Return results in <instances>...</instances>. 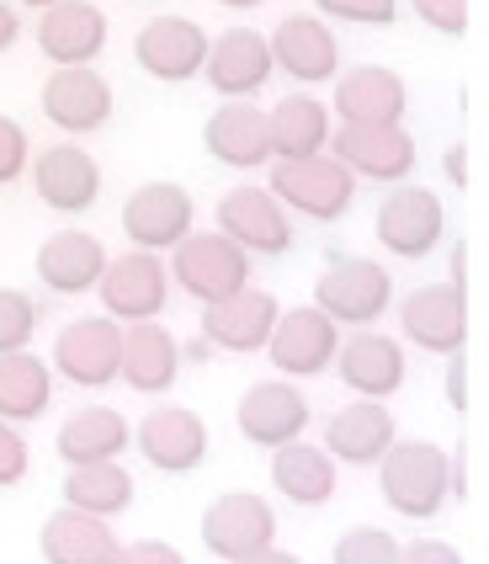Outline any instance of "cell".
Here are the masks:
<instances>
[{"label": "cell", "mask_w": 489, "mask_h": 564, "mask_svg": "<svg viewBox=\"0 0 489 564\" xmlns=\"http://www.w3.org/2000/svg\"><path fill=\"white\" fill-rule=\"evenodd\" d=\"M378 496L404 522H431L453 496H463V469L431 437H394V447L378 458Z\"/></svg>", "instance_id": "1"}, {"label": "cell", "mask_w": 489, "mask_h": 564, "mask_svg": "<svg viewBox=\"0 0 489 564\" xmlns=\"http://www.w3.org/2000/svg\"><path fill=\"white\" fill-rule=\"evenodd\" d=\"M267 192L304 224H340L357 203V176L330 155L308 160H272L267 165Z\"/></svg>", "instance_id": "2"}, {"label": "cell", "mask_w": 489, "mask_h": 564, "mask_svg": "<svg viewBox=\"0 0 489 564\" xmlns=\"http://www.w3.org/2000/svg\"><path fill=\"white\" fill-rule=\"evenodd\" d=\"M372 235L378 246L399 261H426V256L442 251L447 240V203L431 187H415V182H399V187L383 192L378 214H372Z\"/></svg>", "instance_id": "3"}, {"label": "cell", "mask_w": 489, "mask_h": 564, "mask_svg": "<svg viewBox=\"0 0 489 564\" xmlns=\"http://www.w3.org/2000/svg\"><path fill=\"white\" fill-rule=\"evenodd\" d=\"M394 304V278L372 256H336L314 282V310L330 314L336 325H378Z\"/></svg>", "instance_id": "4"}, {"label": "cell", "mask_w": 489, "mask_h": 564, "mask_svg": "<svg viewBox=\"0 0 489 564\" xmlns=\"http://www.w3.org/2000/svg\"><path fill=\"white\" fill-rule=\"evenodd\" d=\"M165 272H171V282L182 288L186 299L218 304V299L250 288V256H244L235 240H224L218 229H192L182 246L171 251Z\"/></svg>", "instance_id": "5"}, {"label": "cell", "mask_w": 489, "mask_h": 564, "mask_svg": "<svg viewBox=\"0 0 489 564\" xmlns=\"http://www.w3.org/2000/svg\"><path fill=\"white\" fill-rule=\"evenodd\" d=\"M118 224L133 240V251L165 256L197 229V203H192V192L182 182H144V187H133L122 197Z\"/></svg>", "instance_id": "6"}, {"label": "cell", "mask_w": 489, "mask_h": 564, "mask_svg": "<svg viewBox=\"0 0 489 564\" xmlns=\"http://www.w3.org/2000/svg\"><path fill=\"white\" fill-rule=\"evenodd\" d=\"M325 155L340 160L357 182H378V187H399L415 176V139L404 123H378V128H351L336 123Z\"/></svg>", "instance_id": "7"}, {"label": "cell", "mask_w": 489, "mask_h": 564, "mask_svg": "<svg viewBox=\"0 0 489 564\" xmlns=\"http://www.w3.org/2000/svg\"><path fill=\"white\" fill-rule=\"evenodd\" d=\"M218 235L235 240L250 261H276L293 251V214L267 192V182H240L218 197Z\"/></svg>", "instance_id": "8"}, {"label": "cell", "mask_w": 489, "mask_h": 564, "mask_svg": "<svg viewBox=\"0 0 489 564\" xmlns=\"http://www.w3.org/2000/svg\"><path fill=\"white\" fill-rule=\"evenodd\" d=\"M197 538L214 560L235 564L244 554H261L276 543V511L267 496L256 490H229V496H214L203 522H197Z\"/></svg>", "instance_id": "9"}, {"label": "cell", "mask_w": 489, "mask_h": 564, "mask_svg": "<svg viewBox=\"0 0 489 564\" xmlns=\"http://www.w3.org/2000/svg\"><path fill=\"white\" fill-rule=\"evenodd\" d=\"M101 293V314L118 319V325H139V319H160L171 304V272H165V256L154 251H128V256H107V272L96 282Z\"/></svg>", "instance_id": "10"}, {"label": "cell", "mask_w": 489, "mask_h": 564, "mask_svg": "<svg viewBox=\"0 0 489 564\" xmlns=\"http://www.w3.org/2000/svg\"><path fill=\"white\" fill-rule=\"evenodd\" d=\"M399 330L404 341L431 357H458L468 346V293L463 282H426L399 299Z\"/></svg>", "instance_id": "11"}, {"label": "cell", "mask_w": 489, "mask_h": 564, "mask_svg": "<svg viewBox=\"0 0 489 564\" xmlns=\"http://www.w3.org/2000/svg\"><path fill=\"white\" fill-rule=\"evenodd\" d=\"M28 171H32V192L43 197V208H54L64 219L91 214L96 197H101V165H96V155L86 144H75V139L48 144V150H32Z\"/></svg>", "instance_id": "12"}, {"label": "cell", "mask_w": 489, "mask_h": 564, "mask_svg": "<svg viewBox=\"0 0 489 564\" xmlns=\"http://www.w3.org/2000/svg\"><path fill=\"white\" fill-rule=\"evenodd\" d=\"M308 421H314V405L304 400V389L293 378H261V383L244 389L240 405H235L240 437L250 447H261V453H272L282 442H298L308 432Z\"/></svg>", "instance_id": "13"}, {"label": "cell", "mask_w": 489, "mask_h": 564, "mask_svg": "<svg viewBox=\"0 0 489 564\" xmlns=\"http://www.w3.org/2000/svg\"><path fill=\"white\" fill-rule=\"evenodd\" d=\"M122 325L107 314H80L54 336V373L75 389H107L118 383Z\"/></svg>", "instance_id": "14"}, {"label": "cell", "mask_w": 489, "mask_h": 564, "mask_svg": "<svg viewBox=\"0 0 489 564\" xmlns=\"http://www.w3.org/2000/svg\"><path fill=\"white\" fill-rule=\"evenodd\" d=\"M336 346H340V325L330 314H319L314 304H293V310L276 314L267 357H272L276 378H293V383H298V378L330 373Z\"/></svg>", "instance_id": "15"}, {"label": "cell", "mask_w": 489, "mask_h": 564, "mask_svg": "<svg viewBox=\"0 0 489 564\" xmlns=\"http://www.w3.org/2000/svg\"><path fill=\"white\" fill-rule=\"evenodd\" d=\"M133 447L160 474H197L208 458V421L186 405H154L139 415Z\"/></svg>", "instance_id": "16"}, {"label": "cell", "mask_w": 489, "mask_h": 564, "mask_svg": "<svg viewBox=\"0 0 489 564\" xmlns=\"http://www.w3.org/2000/svg\"><path fill=\"white\" fill-rule=\"evenodd\" d=\"M133 59L160 86H186V80L203 75L208 32H203V22H192V17H150L139 28V37H133Z\"/></svg>", "instance_id": "17"}, {"label": "cell", "mask_w": 489, "mask_h": 564, "mask_svg": "<svg viewBox=\"0 0 489 564\" xmlns=\"http://www.w3.org/2000/svg\"><path fill=\"white\" fill-rule=\"evenodd\" d=\"M267 48H272V69L276 75H293L298 86H330L340 75V43L330 22L325 17H314V11H293V17H282L267 37Z\"/></svg>", "instance_id": "18"}, {"label": "cell", "mask_w": 489, "mask_h": 564, "mask_svg": "<svg viewBox=\"0 0 489 564\" xmlns=\"http://www.w3.org/2000/svg\"><path fill=\"white\" fill-rule=\"evenodd\" d=\"M330 368L357 400H389L410 378V357H404V341L383 336V330H351V336H340Z\"/></svg>", "instance_id": "19"}, {"label": "cell", "mask_w": 489, "mask_h": 564, "mask_svg": "<svg viewBox=\"0 0 489 564\" xmlns=\"http://www.w3.org/2000/svg\"><path fill=\"white\" fill-rule=\"evenodd\" d=\"M107 11L96 6V0H59V6H48V11H37V48H43V59L54 64V69H75V64H96L101 59V48H107Z\"/></svg>", "instance_id": "20"}, {"label": "cell", "mask_w": 489, "mask_h": 564, "mask_svg": "<svg viewBox=\"0 0 489 564\" xmlns=\"http://www.w3.org/2000/svg\"><path fill=\"white\" fill-rule=\"evenodd\" d=\"M330 118L351 128H378V123H404L410 112V86L404 75L383 69V64H357L330 80Z\"/></svg>", "instance_id": "21"}, {"label": "cell", "mask_w": 489, "mask_h": 564, "mask_svg": "<svg viewBox=\"0 0 489 564\" xmlns=\"http://www.w3.org/2000/svg\"><path fill=\"white\" fill-rule=\"evenodd\" d=\"M112 107H118V96H112V80L91 69V64H75V69H54L48 75V86H43V118L54 128H64L69 139H80V133H96V128H107L112 118Z\"/></svg>", "instance_id": "22"}, {"label": "cell", "mask_w": 489, "mask_h": 564, "mask_svg": "<svg viewBox=\"0 0 489 564\" xmlns=\"http://www.w3.org/2000/svg\"><path fill=\"white\" fill-rule=\"evenodd\" d=\"M272 48L256 28H229L208 37V59H203V80L214 86V96L224 101H250L272 80Z\"/></svg>", "instance_id": "23"}, {"label": "cell", "mask_w": 489, "mask_h": 564, "mask_svg": "<svg viewBox=\"0 0 489 564\" xmlns=\"http://www.w3.org/2000/svg\"><path fill=\"white\" fill-rule=\"evenodd\" d=\"M276 314H282L276 293L240 288V293H229L218 304H203V341L218 346V351H235V357H250V351H261L272 341Z\"/></svg>", "instance_id": "24"}, {"label": "cell", "mask_w": 489, "mask_h": 564, "mask_svg": "<svg viewBox=\"0 0 489 564\" xmlns=\"http://www.w3.org/2000/svg\"><path fill=\"white\" fill-rule=\"evenodd\" d=\"M399 426H394V410L383 400H351L340 405L330 421H325V453L336 464H351V469H378V458L394 447Z\"/></svg>", "instance_id": "25"}, {"label": "cell", "mask_w": 489, "mask_h": 564, "mask_svg": "<svg viewBox=\"0 0 489 564\" xmlns=\"http://www.w3.org/2000/svg\"><path fill=\"white\" fill-rule=\"evenodd\" d=\"M182 378V341L160 325V319H139L122 325V357H118V383H128L133 394L160 400L165 389H176Z\"/></svg>", "instance_id": "26"}, {"label": "cell", "mask_w": 489, "mask_h": 564, "mask_svg": "<svg viewBox=\"0 0 489 564\" xmlns=\"http://www.w3.org/2000/svg\"><path fill=\"white\" fill-rule=\"evenodd\" d=\"M32 267H37V282L48 288V293H59V299H80V293H91L101 272H107V246L96 240L91 229H59V235H48L37 256H32Z\"/></svg>", "instance_id": "27"}, {"label": "cell", "mask_w": 489, "mask_h": 564, "mask_svg": "<svg viewBox=\"0 0 489 564\" xmlns=\"http://www.w3.org/2000/svg\"><path fill=\"white\" fill-rule=\"evenodd\" d=\"M203 150L229 165V171H261L272 165V139H267V112L256 101H218L203 123Z\"/></svg>", "instance_id": "28"}, {"label": "cell", "mask_w": 489, "mask_h": 564, "mask_svg": "<svg viewBox=\"0 0 489 564\" xmlns=\"http://www.w3.org/2000/svg\"><path fill=\"white\" fill-rule=\"evenodd\" d=\"M330 107L319 96L308 91H287L267 112V139H272V160H308V155H325L330 144Z\"/></svg>", "instance_id": "29"}, {"label": "cell", "mask_w": 489, "mask_h": 564, "mask_svg": "<svg viewBox=\"0 0 489 564\" xmlns=\"http://www.w3.org/2000/svg\"><path fill=\"white\" fill-rule=\"evenodd\" d=\"M37 554H43V564H112L118 533H112V522H101V517H86V511H75V506H59V511L43 522V533H37Z\"/></svg>", "instance_id": "30"}, {"label": "cell", "mask_w": 489, "mask_h": 564, "mask_svg": "<svg viewBox=\"0 0 489 564\" xmlns=\"http://www.w3.org/2000/svg\"><path fill=\"white\" fill-rule=\"evenodd\" d=\"M128 442H133L128 415L112 410V405H91V410H75V415L59 426L54 453L64 458V469H75V464H107V458H122Z\"/></svg>", "instance_id": "31"}, {"label": "cell", "mask_w": 489, "mask_h": 564, "mask_svg": "<svg viewBox=\"0 0 489 564\" xmlns=\"http://www.w3.org/2000/svg\"><path fill=\"white\" fill-rule=\"evenodd\" d=\"M272 490L293 506H325L336 496V458L308 437L272 447Z\"/></svg>", "instance_id": "32"}, {"label": "cell", "mask_w": 489, "mask_h": 564, "mask_svg": "<svg viewBox=\"0 0 489 564\" xmlns=\"http://www.w3.org/2000/svg\"><path fill=\"white\" fill-rule=\"evenodd\" d=\"M54 400V368L37 351H6L0 357V421L28 426Z\"/></svg>", "instance_id": "33"}, {"label": "cell", "mask_w": 489, "mask_h": 564, "mask_svg": "<svg viewBox=\"0 0 489 564\" xmlns=\"http://www.w3.org/2000/svg\"><path fill=\"white\" fill-rule=\"evenodd\" d=\"M59 496H64V506L112 522V517H122L133 506V474L122 469L118 458H107V464H75V469L64 474Z\"/></svg>", "instance_id": "34"}, {"label": "cell", "mask_w": 489, "mask_h": 564, "mask_svg": "<svg viewBox=\"0 0 489 564\" xmlns=\"http://www.w3.org/2000/svg\"><path fill=\"white\" fill-rule=\"evenodd\" d=\"M399 560V538L378 522H357L330 543V564H394Z\"/></svg>", "instance_id": "35"}, {"label": "cell", "mask_w": 489, "mask_h": 564, "mask_svg": "<svg viewBox=\"0 0 489 564\" xmlns=\"http://www.w3.org/2000/svg\"><path fill=\"white\" fill-rule=\"evenodd\" d=\"M43 314H37V299L22 293V288H0V357L6 351H28L32 336H37Z\"/></svg>", "instance_id": "36"}, {"label": "cell", "mask_w": 489, "mask_h": 564, "mask_svg": "<svg viewBox=\"0 0 489 564\" xmlns=\"http://www.w3.org/2000/svg\"><path fill=\"white\" fill-rule=\"evenodd\" d=\"M314 17L340 28H394L399 0H314Z\"/></svg>", "instance_id": "37"}, {"label": "cell", "mask_w": 489, "mask_h": 564, "mask_svg": "<svg viewBox=\"0 0 489 564\" xmlns=\"http://www.w3.org/2000/svg\"><path fill=\"white\" fill-rule=\"evenodd\" d=\"M28 160H32L28 128L17 123V118H6V112H0V187L22 182V176H28Z\"/></svg>", "instance_id": "38"}, {"label": "cell", "mask_w": 489, "mask_h": 564, "mask_svg": "<svg viewBox=\"0 0 489 564\" xmlns=\"http://www.w3.org/2000/svg\"><path fill=\"white\" fill-rule=\"evenodd\" d=\"M410 11H415L421 28L442 32V37H463L468 32V0H410Z\"/></svg>", "instance_id": "39"}, {"label": "cell", "mask_w": 489, "mask_h": 564, "mask_svg": "<svg viewBox=\"0 0 489 564\" xmlns=\"http://www.w3.org/2000/svg\"><path fill=\"white\" fill-rule=\"evenodd\" d=\"M32 469V453H28V437H22V426H11V421H0V490H11V485H22Z\"/></svg>", "instance_id": "40"}, {"label": "cell", "mask_w": 489, "mask_h": 564, "mask_svg": "<svg viewBox=\"0 0 489 564\" xmlns=\"http://www.w3.org/2000/svg\"><path fill=\"white\" fill-rule=\"evenodd\" d=\"M112 564H186V554L176 543H160V538H133V543H118Z\"/></svg>", "instance_id": "41"}, {"label": "cell", "mask_w": 489, "mask_h": 564, "mask_svg": "<svg viewBox=\"0 0 489 564\" xmlns=\"http://www.w3.org/2000/svg\"><path fill=\"white\" fill-rule=\"evenodd\" d=\"M394 564H463V554L447 538H415V543H399Z\"/></svg>", "instance_id": "42"}, {"label": "cell", "mask_w": 489, "mask_h": 564, "mask_svg": "<svg viewBox=\"0 0 489 564\" xmlns=\"http://www.w3.org/2000/svg\"><path fill=\"white\" fill-rule=\"evenodd\" d=\"M17 37H22V17H17V6H11V0H0V54H11V48H17Z\"/></svg>", "instance_id": "43"}, {"label": "cell", "mask_w": 489, "mask_h": 564, "mask_svg": "<svg viewBox=\"0 0 489 564\" xmlns=\"http://www.w3.org/2000/svg\"><path fill=\"white\" fill-rule=\"evenodd\" d=\"M463 373H468V362L458 357H447V400H453V410H463Z\"/></svg>", "instance_id": "44"}, {"label": "cell", "mask_w": 489, "mask_h": 564, "mask_svg": "<svg viewBox=\"0 0 489 564\" xmlns=\"http://www.w3.org/2000/svg\"><path fill=\"white\" fill-rule=\"evenodd\" d=\"M235 564H304L298 554H287V549H261V554H244V560H235Z\"/></svg>", "instance_id": "45"}, {"label": "cell", "mask_w": 489, "mask_h": 564, "mask_svg": "<svg viewBox=\"0 0 489 564\" xmlns=\"http://www.w3.org/2000/svg\"><path fill=\"white\" fill-rule=\"evenodd\" d=\"M463 155H468L463 144H453V150H447V176H453L458 187H463Z\"/></svg>", "instance_id": "46"}, {"label": "cell", "mask_w": 489, "mask_h": 564, "mask_svg": "<svg viewBox=\"0 0 489 564\" xmlns=\"http://www.w3.org/2000/svg\"><path fill=\"white\" fill-rule=\"evenodd\" d=\"M214 6H224V11H256V6H267V0H214Z\"/></svg>", "instance_id": "47"}, {"label": "cell", "mask_w": 489, "mask_h": 564, "mask_svg": "<svg viewBox=\"0 0 489 564\" xmlns=\"http://www.w3.org/2000/svg\"><path fill=\"white\" fill-rule=\"evenodd\" d=\"M17 11H48V6H59V0H11Z\"/></svg>", "instance_id": "48"}]
</instances>
